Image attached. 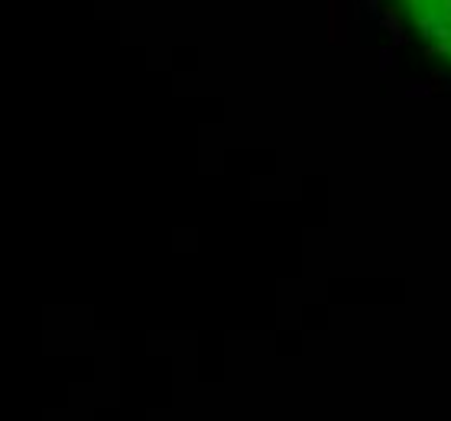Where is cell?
Here are the masks:
<instances>
[{
	"instance_id": "cell-1",
	"label": "cell",
	"mask_w": 451,
	"mask_h": 421,
	"mask_svg": "<svg viewBox=\"0 0 451 421\" xmlns=\"http://www.w3.org/2000/svg\"><path fill=\"white\" fill-rule=\"evenodd\" d=\"M380 20H383V26L393 33V46H406L409 43V36L402 33V26H399V7H386V10L380 13Z\"/></svg>"
},
{
	"instance_id": "cell-3",
	"label": "cell",
	"mask_w": 451,
	"mask_h": 421,
	"mask_svg": "<svg viewBox=\"0 0 451 421\" xmlns=\"http://www.w3.org/2000/svg\"><path fill=\"white\" fill-rule=\"evenodd\" d=\"M389 62H393V52H389V49H383V52H380V65H389Z\"/></svg>"
},
{
	"instance_id": "cell-2",
	"label": "cell",
	"mask_w": 451,
	"mask_h": 421,
	"mask_svg": "<svg viewBox=\"0 0 451 421\" xmlns=\"http://www.w3.org/2000/svg\"><path fill=\"white\" fill-rule=\"evenodd\" d=\"M360 7H367V13H370V17H380V0H364Z\"/></svg>"
}]
</instances>
